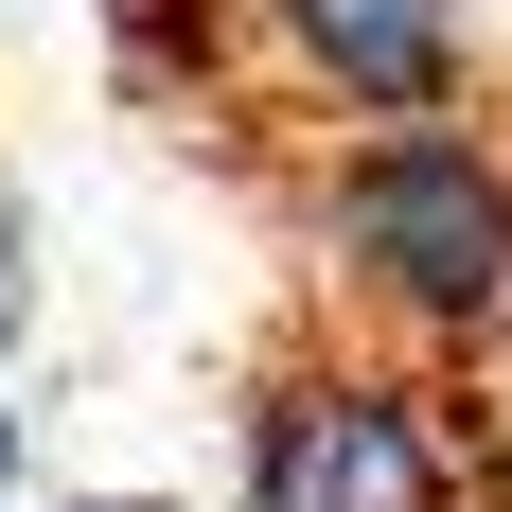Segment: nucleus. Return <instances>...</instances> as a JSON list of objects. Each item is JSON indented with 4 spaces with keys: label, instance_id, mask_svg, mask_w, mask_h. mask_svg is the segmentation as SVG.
<instances>
[{
    "label": "nucleus",
    "instance_id": "nucleus-1",
    "mask_svg": "<svg viewBox=\"0 0 512 512\" xmlns=\"http://www.w3.org/2000/svg\"><path fill=\"white\" fill-rule=\"evenodd\" d=\"M283 248L301 301L389 336V354L495 371L512 354V124L495 106H389V124H318L283 177Z\"/></svg>",
    "mask_w": 512,
    "mask_h": 512
},
{
    "label": "nucleus",
    "instance_id": "nucleus-2",
    "mask_svg": "<svg viewBox=\"0 0 512 512\" xmlns=\"http://www.w3.org/2000/svg\"><path fill=\"white\" fill-rule=\"evenodd\" d=\"M230 512H512L495 389L354 318H301L230 407Z\"/></svg>",
    "mask_w": 512,
    "mask_h": 512
},
{
    "label": "nucleus",
    "instance_id": "nucleus-3",
    "mask_svg": "<svg viewBox=\"0 0 512 512\" xmlns=\"http://www.w3.org/2000/svg\"><path fill=\"white\" fill-rule=\"evenodd\" d=\"M230 53L283 124H389L477 89V0H230Z\"/></svg>",
    "mask_w": 512,
    "mask_h": 512
},
{
    "label": "nucleus",
    "instance_id": "nucleus-4",
    "mask_svg": "<svg viewBox=\"0 0 512 512\" xmlns=\"http://www.w3.org/2000/svg\"><path fill=\"white\" fill-rule=\"evenodd\" d=\"M36 336V195H18V159H0V354Z\"/></svg>",
    "mask_w": 512,
    "mask_h": 512
},
{
    "label": "nucleus",
    "instance_id": "nucleus-5",
    "mask_svg": "<svg viewBox=\"0 0 512 512\" xmlns=\"http://www.w3.org/2000/svg\"><path fill=\"white\" fill-rule=\"evenodd\" d=\"M18 477H36V424H18V407H0V512H18Z\"/></svg>",
    "mask_w": 512,
    "mask_h": 512
},
{
    "label": "nucleus",
    "instance_id": "nucleus-6",
    "mask_svg": "<svg viewBox=\"0 0 512 512\" xmlns=\"http://www.w3.org/2000/svg\"><path fill=\"white\" fill-rule=\"evenodd\" d=\"M53 512H195V495H53Z\"/></svg>",
    "mask_w": 512,
    "mask_h": 512
},
{
    "label": "nucleus",
    "instance_id": "nucleus-7",
    "mask_svg": "<svg viewBox=\"0 0 512 512\" xmlns=\"http://www.w3.org/2000/svg\"><path fill=\"white\" fill-rule=\"evenodd\" d=\"M477 389H495V460H512V354H495V371H477Z\"/></svg>",
    "mask_w": 512,
    "mask_h": 512
}]
</instances>
